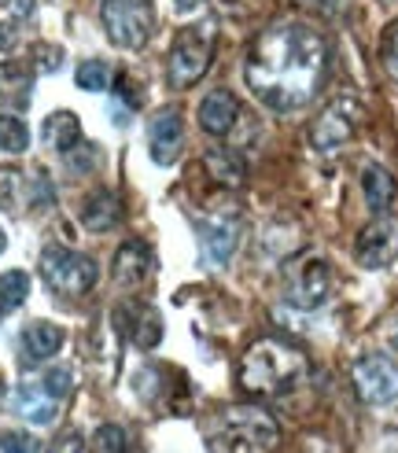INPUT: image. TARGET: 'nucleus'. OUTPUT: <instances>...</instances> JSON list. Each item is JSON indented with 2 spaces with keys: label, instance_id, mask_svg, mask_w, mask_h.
Wrapping results in <instances>:
<instances>
[{
  "label": "nucleus",
  "instance_id": "f257e3e1",
  "mask_svg": "<svg viewBox=\"0 0 398 453\" xmlns=\"http://www.w3.org/2000/svg\"><path fill=\"white\" fill-rule=\"evenodd\" d=\"M328 74V44L314 27L273 22L262 30L243 63V78L258 104L277 115H292L321 93Z\"/></svg>",
  "mask_w": 398,
  "mask_h": 453
},
{
  "label": "nucleus",
  "instance_id": "f03ea898",
  "mask_svg": "<svg viewBox=\"0 0 398 453\" xmlns=\"http://www.w3.org/2000/svg\"><path fill=\"white\" fill-rule=\"evenodd\" d=\"M306 372V354L287 339H258L240 361V388L248 395H280Z\"/></svg>",
  "mask_w": 398,
  "mask_h": 453
},
{
  "label": "nucleus",
  "instance_id": "7ed1b4c3",
  "mask_svg": "<svg viewBox=\"0 0 398 453\" xmlns=\"http://www.w3.org/2000/svg\"><path fill=\"white\" fill-rule=\"evenodd\" d=\"M280 442V424L262 405H229L207 432L210 453H273Z\"/></svg>",
  "mask_w": 398,
  "mask_h": 453
},
{
  "label": "nucleus",
  "instance_id": "20e7f679",
  "mask_svg": "<svg viewBox=\"0 0 398 453\" xmlns=\"http://www.w3.org/2000/svg\"><path fill=\"white\" fill-rule=\"evenodd\" d=\"M41 277H44V284L56 291V296L81 299V296H88V291L96 288L100 265L88 255L66 251V247H49V251L41 255Z\"/></svg>",
  "mask_w": 398,
  "mask_h": 453
},
{
  "label": "nucleus",
  "instance_id": "39448f33",
  "mask_svg": "<svg viewBox=\"0 0 398 453\" xmlns=\"http://www.w3.org/2000/svg\"><path fill=\"white\" fill-rule=\"evenodd\" d=\"M214 59V30L210 27H188L173 37L170 59H166V78L173 88H192L207 74Z\"/></svg>",
  "mask_w": 398,
  "mask_h": 453
},
{
  "label": "nucleus",
  "instance_id": "423d86ee",
  "mask_svg": "<svg viewBox=\"0 0 398 453\" xmlns=\"http://www.w3.org/2000/svg\"><path fill=\"white\" fill-rule=\"evenodd\" d=\"M100 19L107 37L119 44V49L137 52L148 44L155 15H151V0H103L100 4Z\"/></svg>",
  "mask_w": 398,
  "mask_h": 453
},
{
  "label": "nucleus",
  "instance_id": "0eeeda50",
  "mask_svg": "<svg viewBox=\"0 0 398 453\" xmlns=\"http://www.w3.org/2000/svg\"><path fill=\"white\" fill-rule=\"evenodd\" d=\"M358 122H362L358 96H336V100H328L318 111L314 126H310V144H314L318 151H336V148H343L354 137V133H358Z\"/></svg>",
  "mask_w": 398,
  "mask_h": 453
},
{
  "label": "nucleus",
  "instance_id": "6e6552de",
  "mask_svg": "<svg viewBox=\"0 0 398 453\" xmlns=\"http://www.w3.org/2000/svg\"><path fill=\"white\" fill-rule=\"evenodd\" d=\"M354 258L362 269H384L398 258V218L376 214L354 240Z\"/></svg>",
  "mask_w": 398,
  "mask_h": 453
},
{
  "label": "nucleus",
  "instance_id": "1a4fd4ad",
  "mask_svg": "<svg viewBox=\"0 0 398 453\" xmlns=\"http://www.w3.org/2000/svg\"><path fill=\"white\" fill-rule=\"evenodd\" d=\"M350 380L358 388L362 402L369 405H391L398 398V365L384 354H365L358 365L350 369Z\"/></svg>",
  "mask_w": 398,
  "mask_h": 453
},
{
  "label": "nucleus",
  "instance_id": "9d476101",
  "mask_svg": "<svg viewBox=\"0 0 398 453\" xmlns=\"http://www.w3.org/2000/svg\"><path fill=\"white\" fill-rule=\"evenodd\" d=\"M332 291V269L325 258H302L299 269L287 277V303L295 310H318Z\"/></svg>",
  "mask_w": 398,
  "mask_h": 453
},
{
  "label": "nucleus",
  "instance_id": "9b49d317",
  "mask_svg": "<svg viewBox=\"0 0 398 453\" xmlns=\"http://www.w3.org/2000/svg\"><path fill=\"white\" fill-rule=\"evenodd\" d=\"M148 148H151V158L159 166H170L181 158L185 151V122L177 111H159L148 126Z\"/></svg>",
  "mask_w": 398,
  "mask_h": 453
},
{
  "label": "nucleus",
  "instance_id": "f8f14e48",
  "mask_svg": "<svg viewBox=\"0 0 398 453\" xmlns=\"http://www.w3.org/2000/svg\"><path fill=\"white\" fill-rule=\"evenodd\" d=\"M151 262H155V258H151V247H148L144 240H126V243L119 247L111 273H115V280H119L122 288H137V284L148 280Z\"/></svg>",
  "mask_w": 398,
  "mask_h": 453
},
{
  "label": "nucleus",
  "instance_id": "ddd939ff",
  "mask_svg": "<svg viewBox=\"0 0 398 453\" xmlns=\"http://www.w3.org/2000/svg\"><path fill=\"white\" fill-rule=\"evenodd\" d=\"M240 119V104L236 96L229 93V88H214V93L203 100V107H199V126H203L210 137H226V133H233Z\"/></svg>",
  "mask_w": 398,
  "mask_h": 453
},
{
  "label": "nucleus",
  "instance_id": "4468645a",
  "mask_svg": "<svg viewBox=\"0 0 398 453\" xmlns=\"http://www.w3.org/2000/svg\"><path fill=\"white\" fill-rule=\"evenodd\" d=\"M122 221V199L111 188H96L81 203V225L88 233H107Z\"/></svg>",
  "mask_w": 398,
  "mask_h": 453
},
{
  "label": "nucleus",
  "instance_id": "2eb2a0df",
  "mask_svg": "<svg viewBox=\"0 0 398 453\" xmlns=\"http://www.w3.org/2000/svg\"><path fill=\"white\" fill-rule=\"evenodd\" d=\"M15 410L30 424H52L59 417V398H52L44 388H37V383H22L15 391Z\"/></svg>",
  "mask_w": 398,
  "mask_h": 453
},
{
  "label": "nucleus",
  "instance_id": "dca6fc26",
  "mask_svg": "<svg viewBox=\"0 0 398 453\" xmlns=\"http://www.w3.org/2000/svg\"><path fill=\"white\" fill-rule=\"evenodd\" d=\"M362 192H365V203H369L376 214H387V207H391L394 196H398V180H394V173L387 166L369 163L362 170Z\"/></svg>",
  "mask_w": 398,
  "mask_h": 453
},
{
  "label": "nucleus",
  "instance_id": "f3484780",
  "mask_svg": "<svg viewBox=\"0 0 398 453\" xmlns=\"http://www.w3.org/2000/svg\"><path fill=\"white\" fill-rule=\"evenodd\" d=\"M236 218H226V214H218L203 225V243H207V258L214 265H226L233 258V247H236Z\"/></svg>",
  "mask_w": 398,
  "mask_h": 453
},
{
  "label": "nucleus",
  "instance_id": "a211bd4d",
  "mask_svg": "<svg viewBox=\"0 0 398 453\" xmlns=\"http://www.w3.org/2000/svg\"><path fill=\"white\" fill-rule=\"evenodd\" d=\"M122 317L129 321V325H126V335L133 339V343L144 347V350L159 347V339H163V321H159V313L148 310V306H126Z\"/></svg>",
  "mask_w": 398,
  "mask_h": 453
},
{
  "label": "nucleus",
  "instance_id": "6ab92c4d",
  "mask_svg": "<svg viewBox=\"0 0 398 453\" xmlns=\"http://www.w3.org/2000/svg\"><path fill=\"white\" fill-rule=\"evenodd\" d=\"M44 141H49L56 151L71 155L81 144V122H78V115H71V111H56V115H49V119H44Z\"/></svg>",
  "mask_w": 398,
  "mask_h": 453
},
{
  "label": "nucleus",
  "instance_id": "aec40b11",
  "mask_svg": "<svg viewBox=\"0 0 398 453\" xmlns=\"http://www.w3.org/2000/svg\"><path fill=\"white\" fill-rule=\"evenodd\" d=\"M59 347H63V328L59 325L34 321L27 332H22V350H27V357H34V361L59 354Z\"/></svg>",
  "mask_w": 398,
  "mask_h": 453
},
{
  "label": "nucleus",
  "instance_id": "412c9836",
  "mask_svg": "<svg viewBox=\"0 0 398 453\" xmlns=\"http://www.w3.org/2000/svg\"><path fill=\"white\" fill-rule=\"evenodd\" d=\"M203 170L210 173L214 185L221 188H240L243 185V163H240V155L226 151V148H210L203 155Z\"/></svg>",
  "mask_w": 398,
  "mask_h": 453
},
{
  "label": "nucleus",
  "instance_id": "4be33fe9",
  "mask_svg": "<svg viewBox=\"0 0 398 453\" xmlns=\"http://www.w3.org/2000/svg\"><path fill=\"white\" fill-rule=\"evenodd\" d=\"M30 85H34V74L27 71V66L0 63V100L27 107L30 104Z\"/></svg>",
  "mask_w": 398,
  "mask_h": 453
},
{
  "label": "nucleus",
  "instance_id": "5701e85b",
  "mask_svg": "<svg viewBox=\"0 0 398 453\" xmlns=\"http://www.w3.org/2000/svg\"><path fill=\"white\" fill-rule=\"evenodd\" d=\"M30 296V277L22 273V269H8L4 277H0V313L8 310H19Z\"/></svg>",
  "mask_w": 398,
  "mask_h": 453
},
{
  "label": "nucleus",
  "instance_id": "b1692460",
  "mask_svg": "<svg viewBox=\"0 0 398 453\" xmlns=\"http://www.w3.org/2000/svg\"><path fill=\"white\" fill-rule=\"evenodd\" d=\"M27 148H30V129H27V122L15 119V115H0V151L19 155V151H27Z\"/></svg>",
  "mask_w": 398,
  "mask_h": 453
},
{
  "label": "nucleus",
  "instance_id": "393cba45",
  "mask_svg": "<svg viewBox=\"0 0 398 453\" xmlns=\"http://www.w3.org/2000/svg\"><path fill=\"white\" fill-rule=\"evenodd\" d=\"M74 81H78L81 88H88V93H100V88L111 85V66L100 63V59H85L78 71H74Z\"/></svg>",
  "mask_w": 398,
  "mask_h": 453
},
{
  "label": "nucleus",
  "instance_id": "a878e982",
  "mask_svg": "<svg viewBox=\"0 0 398 453\" xmlns=\"http://www.w3.org/2000/svg\"><path fill=\"white\" fill-rule=\"evenodd\" d=\"M126 432L119 424H100L96 435H93V449L96 453H126Z\"/></svg>",
  "mask_w": 398,
  "mask_h": 453
},
{
  "label": "nucleus",
  "instance_id": "bb28decb",
  "mask_svg": "<svg viewBox=\"0 0 398 453\" xmlns=\"http://www.w3.org/2000/svg\"><path fill=\"white\" fill-rule=\"evenodd\" d=\"M0 453H41V442L30 432L8 427V432H0Z\"/></svg>",
  "mask_w": 398,
  "mask_h": 453
},
{
  "label": "nucleus",
  "instance_id": "cd10ccee",
  "mask_svg": "<svg viewBox=\"0 0 398 453\" xmlns=\"http://www.w3.org/2000/svg\"><path fill=\"white\" fill-rule=\"evenodd\" d=\"M380 59H384V71L398 81V22H391L384 41H380Z\"/></svg>",
  "mask_w": 398,
  "mask_h": 453
},
{
  "label": "nucleus",
  "instance_id": "c85d7f7f",
  "mask_svg": "<svg viewBox=\"0 0 398 453\" xmlns=\"http://www.w3.org/2000/svg\"><path fill=\"white\" fill-rule=\"evenodd\" d=\"M19 185H22V177L15 166H0V207H11L15 196H19Z\"/></svg>",
  "mask_w": 398,
  "mask_h": 453
},
{
  "label": "nucleus",
  "instance_id": "c756f323",
  "mask_svg": "<svg viewBox=\"0 0 398 453\" xmlns=\"http://www.w3.org/2000/svg\"><path fill=\"white\" fill-rule=\"evenodd\" d=\"M41 388L49 391L52 398H63L66 391H71V372H66V369H49V372H44V380H41Z\"/></svg>",
  "mask_w": 398,
  "mask_h": 453
},
{
  "label": "nucleus",
  "instance_id": "7c9ffc66",
  "mask_svg": "<svg viewBox=\"0 0 398 453\" xmlns=\"http://www.w3.org/2000/svg\"><path fill=\"white\" fill-rule=\"evenodd\" d=\"M81 449H85V439H81V432H74V427L71 432H59L56 442L49 446V453H81Z\"/></svg>",
  "mask_w": 398,
  "mask_h": 453
},
{
  "label": "nucleus",
  "instance_id": "2f4dec72",
  "mask_svg": "<svg viewBox=\"0 0 398 453\" xmlns=\"http://www.w3.org/2000/svg\"><path fill=\"white\" fill-rule=\"evenodd\" d=\"M34 4H37V0H4V8H8L11 19H30L34 15Z\"/></svg>",
  "mask_w": 398,
  "mask_h": 453
},
{
  "label": "nucleus",
  "instance_id": "473e14b6",
  "mask_svg": "<svg viewBox=\"0 0 398 453\" xmlns=\"http://www.w3.org/2000/svg\"><path fill=\"white\" fill-rule=\"evenodd\" d=\"M34 56H37V63H41V71H56L59 59H63V52H59V49H37Z\"/></svg>",
  "mask_w": 398,
  "mask_h": 453
},
{
  "label": "nucleus",
  "instance_id": "72a5a7b5",
  "mask_svg": "<svg viewBox=\"0 0 398 453\" xmlns=\"http://www.w3.org/2000/svg\"><path fill=\"white\" fill-rule=\"evenodd\" d=\"M11 44H15V34H11L8 27H0V52H4V49H11Z\"/></svg>",
  "mask_w": 398,
  "mask_h": 453
},
{
  "label": "nucleus",
  "instance_id": "f704fd0d",
  "mask_svg": "<svg viewBox=\"0 0 398 453\" xmlns=\"http://www.w3.org/2000/svg\"><path fill=\"white\" fill-rule=\"evenodd\" d=\"M173 4H177V12H195L203 0H173Z\"/></svg>",
  "mask_w": 398,
  "mask_h": 453
},
{
  "label": "nucleus",
  "instance_id": "c9c22d12",
  "mask_svg": "<svg viewBox=\"0 0 398 453\" xmlns=\"http://www.w3.org/2000/svg\"><path fill=\"white\" fill-rule=\"evenodd\" d=\"M4 247H8V236H4V233H0V251H4Z\"/></svg>",
  "mask_w": 398,
  "mask_h": 453
},
{
  "label": "nucleus",
  "instance_id": "e433bc0d",
  "mask_svg": "<svg viewBox=\"0 0 398 453\" xmlns=\"http://www.w3.org/2000/svg\"><path fill=\"white\" fill-rule=\"evenodd\" d=\"M299 4H325V0H299Z\"/></svg>",
  "mask_w": 398,
  "mask_h": 453
},
{
  "label": "nucleus",
  "instance_id": "4c0bfd02",
  "mask_svg": "<svg viewBox=\"0 0 398 453\" xmlns=\"http://www.w3.org/2000/svg\"><path fill=\"white\" fill-rule=\"evenodd\" d=\"M391 343H394V347H398V328H394V335H391Z\"/></svg>",
  "mask_w": 398,
  "mask_h": 453
}]
</instances>
